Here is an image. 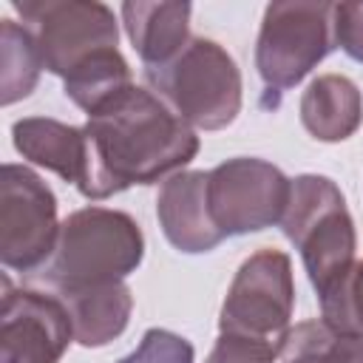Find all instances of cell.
Instances as JSON below:
<instances>
[{"label":"cell","instance_id":"cell-1","mask_svg":"<svg viewBox=\"0 0 363 363\" xmlns=\"http://www.w3.org/2000/svg\"><path fill=\"white\" fill-rule=\"evenodd\" d=\"M85 170L77 190L85 199H108L130 184H156L182 173L199 153L196 130L179 119L153 91L128 85L88 113Z\"/></svg>","mask_w":363,"mask_h":363},{"label":"cell","instance_id":"cell-2","mask_svg":"<svg viewBox=\"0 0 363 363\" xmlns=\"http://www.w3.org/2000/svg\"><path fill=\"white\" fill-rule=\"evenodd\" d=\"M145 255L139 224L108 207H82L60 224L51 258L34 272L54 295L125 281Z\"/></svg>","mask_w":363,"mask_h":363},{"label":"cell","instance_id":"cell-3","mask_svg":"<svg viewBox=\"0 0 363 363\" xmlns=\"http://www.w3.org/2000/svg\"><path fill=\"white\" fill-rule=\"evenodd\" d=\"M153 94L190 128L221 130L241 111V71L213 40L190 37L164 65L145 68Z\"/></svg>","mask_w":363,"mask_h":363},{"label":"cell","instance_id":"cell-4","mask_svg":"<svg viewBox=\"0 0 363 363\" xmlns=\"http://www.w3.org/2000/svg\"><path fill=\"white\" fill-rule=\"evenodd\" d=\"M281 227L301 252L318 295H323L354 264V221L346 210L340 187L332 179L315 173L292 179Z\"/></svg>","mask_w":363,"mask_h":363},{"label":"cell","instance_id":"cell-5","mask_svg":"<svg viewBox=\"0 0 363 363\" xmlns=\"http://www.w3.org/2000/svg\"><path fill=\"white\" fill-rule=\"evenodd\" d=\"M335 3L289 0L269 3L255 43V68L264 82V105H278L281 94L295 88L332 48Z\"/></svg>","mask_w":363,"mask_h":363},{"label":"cell","instance_id":"cell-6","mask_svg":"<svg viewBox=\"0 0 363 363\" xmlns=\"http://www.w3.org/2000/svg\"><path fill=\"white\" fill-rule=\"evenodd\" d=\"M14 9L37 43L43 68L62 79L119 43L113 11L96 0H14Z\"/></svg>","mask_w":363,"mask_h":363},{"label":"cell","instance_id":"cell-7","mask_svg":"<svg viewBox=\"0 0 363 363\" xmlns=\"http://www.w3.org/2000/svg\"><path fill=\"white\" fill-rule=\"evenodd\" d=\"M60 235L57 199L26 164L0 167V261L14 272H37Z\"/></svg>","mask_w":363,"mask_h":363},{"label":"cell","instance_id":"cell-8","mask_svg":"<svg viewBox=\"0 0 363 363\" xmlns=\"http://www.w3.org/2000/svg\"><path fill=\"white\" fill-rule=\"evenodd\" d=\"M289 184L275 164L252 156H235L207 173V204L213 224L227 235L258 233L281 224Z\"/></svg>","mask_w":363,"mask_h":363},{"label":"cell","instance_id":"cell-9","mask_svg":"<svg viewBox=\"0 0 363 363\" xmlns=\"http://www.w3.org/2000/svg\"><path fill=\"white\" fill-rule=\"evenodd\" d=\"M295 306V281L292 261L281 250H258L252 252L235 272L218 326L221 332L264 337L275 343L289 326Z\"/></svg>","mask_w":363,"mask_h":363},{"label":"cell","instance_id":"cell-10","mask_svg":"<svg viewBox=\"0 0 363 363\" xmlns=\"http://www.w3.org/2000/svg\"><path fill=\"white\" fill-rule=\"evenodd\" d=\"M71 340V315L54 292L14 289L3 275L0 363H60Z\"/></svg>","mask_w":363,"mask_h":363},{"label":"cell","instance_id":"cell-11","mask_svg":"<svg viewBox=\"0 0 363 363\" xmlns=\"http://www.w3.org/2000/svg\"><path fill=\"white\" fill-rule=\"evenodd\" d=\"M156 216L164 238L182 252H210L224 241L207 204V173L182 170L156 196Z\"/></svg>","mask_w":363,"mask_h":363},{"label":"cell","instance_id":"cell-12","mask_svg":"<svg viewBox=\"0 0 363 363\" xmlns=\"http://www.w3.org/2000/svg\"><path fill=\"white\" fill-rule=\"evenodd\" d=\"M190 11H193L190 3H145V0L122 3L125 31L145 68L164 65L187 45Z\"/></svg>","mask_w":363,"mask_h":363},{"label":"cell","instance_id":"cell-13","mask_svg":"<svg viewBox=\"0 0 363 363\" xmlns=\"http://www.w3.org/2000/svg\"><path fill=\"white\" fill-rule=\"evenodd\" d=\"M14 147L23 159L57 173L60 179L79 184L85 170V133L82 128L48 119V116H28L11 125Z\"/></svg>","mask_w":363,"mask_h":363},{"label":"cell","instance_id":"cell-14","mask_svg":"<svg viewBox=\"0 0 363 363\" xmlns=\"http://www.w3.org/2000/svg\"><path fill=\"white\" fill-rule=\"evenodd\" d=\"M363 119L360 88L343 74H320L301 96V122L320 142L349 139Z\"/></svg>","mask_w":363,"mask_h":363},{"label":"cell","instance_id":"cell-15","mask_svg":"<svg viewBox=\"0 0 363 363\" xmlns=\"http://www.w3.org/2000/svg\"><path fill=\"white\" fill-rule=\"evenodd\" d=\"M74 323V340L94 349L105 346L113 337H119L130 320L133 295L125 281H111L99 286L74 289L65 295H57Z\"/></svg>","mask_w":363,"mask_h":363},{"label":"cell","instance_id":"cell-16","mask_svg":"<svg viewBox=\"0 0 363 363\" xmlns=\"http://www.w3.org/2000/svg\"><path fill=\"white\" fill-rule=\"evenodd\" d=\"M278 363H363V332H343L332 323L303 320L278 340Z\"/></svg>","mask_w":363,"mask_h":363},{"label":"cell","instance_id":"cell-17","mask_svg":"<svg viewBox=\"0 0 363 363\" xmlns=\"http://www.w3.org/2000/svg\"><path fill=\"white\" fill-rule=\"evenodd\" d=\"M43 60L26 26L14 20L0 23V102L11 105L28 96L40 79Z\"/></svg>","mask_w":363,"mask_h":363},{"label":"cell","instance_id":"cell-18","mask_svg":"<svg viewBox=\"0 0 363 363\" xmlns=\"http://www.w3.org/2000/svg\"><path fill=\"white\" fill-rule=\"evenodd\" d=\"M128 85H133V79L128 60L119 54V48L94 57L91 62H85L82 68H77L62 79L65 96L85 113L96 111L102 102H108L113 94H119Z\"/></svg>","mask_w":363,"mask_h":363},{"label":"cell","instance_id":"cell-19","mask_svg":"<svg viewBox=\"0 0 363 363\" xmlns=\"http://www.w3.org/2000/svg\"><path fill=\"white\" fill-rule=\"evenodd\" d=\"M318 298L326 323L343 332H363V261H354Z\"/></svg>","mask_w":363,"mask_h":363},{"label":"cell","instance_id":"cell-20","mask_svg":"<svg viewBox=\"0 0 363 363\" xmlns=\"http://www.w3.org/2000/svg\"><path fill=\"white\" fill-rule=\"evenodd\" d=\"M119 363H193V346L176 332L147 329L139 346Z\"/></svg>","mask_w":363,"mask_h":363},{"label":"cell","instance_id":"cell-21","mask_svg":"<svg viewBox=\"0 0 363 363\" xmlns=\"http://www.w3.org/2000/svg\"><path fill=\"white\" fill-rule=\"evenodd\" d=\"M278 343L235 332H221L204 363H278Z\"/></svg>","mask_w":363,"mask_h":363},{"label":"cell","instance_id":"cell-22","mask_svg":"<svg viewBox=\"0 0 363 363\" xmlns=\"http://www.w3.org/2000/svg\"><path fill=\"white\" fill-rule=\"evenodd\" d=\"M332 31L335 48H343L352 60L363 62V3H335Z\"/></svg>","mask_w":363,"mask_h":363}]
</instances>
